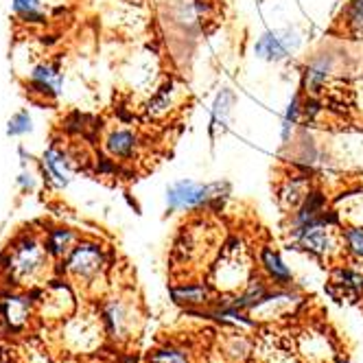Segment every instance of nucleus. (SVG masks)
I'll return each instance as SVG.
<instances>
[{
  "instance_id": "nucleus-1",
  "label": "nucleus",
  "mask_w": 363,
  "mask_h": 363,
  "mask_svg": "<svg viewBox=\"0 0 363 363\" xmlns=\"http://www.w3.org/2000/svg\"><path fill=\"white\" fill-rule=\"evenodd\" d=\"M48 263V254L44 243L35 237H20L5 254H0V269L7 274L13 284H29L35 280Z\"/></svg>"
},
{
  "instance_id": "nucleus-2",
  "label": "nucleus",
  "mask_w": 363,
  "mask_h": 363,
  "mask_svg": "<svg viewBox=\"0 0 363 363\" xmlns=\"http://www.w3.org/2000/svg\"><path fill=\"white\" fill-rule=\"evenodd\" d=\"M230 195L228 182H213L199 184L193 179H177L167 189V208L175 211H195V208H219L221 201Z\"/></svg>"
},
{
  "instance_id": "nucleus-3",
  "label": "nucleus",
  "mask_w": 363,
  "mask_h": 363,
  "mask_svg": "<svg viewBox=\"0 0 363 363\" xmlns=\"http://www.w3.org/2000/svg\"><path fill=\"white\" fill-rule=\"evenodd\" d=\"M103 267H106V254H103V247L99 243L92 241L77 243L64 261V272L82 280L96 278L103 272Z\"/></svg>"
},
{
  "instance_id": "nucleus-4",
  "label": "nucleus",
  "mask_w": 363,
  "mask_h": 363,
  "mask_svg": "<svg viewBox=\"0 0 363 363\" xmlns=\"http://www.w3.org/2000/svg\"><path fill=\"white\" fill-rule=\"evenodd\" d=\"M300 46V35L294 29H276V31H265L254 44L256 57L265 62H282L287 60L291 53H296Z\"/></svg>"
},
{
  "instance_id": "nucleus-5",
  "label": "nucleus",
  "mask_w": 363,
  "mask_h": 363,
  "mask_svg": "<svg viewBox=\"0 0 363 363\" xmlns=\"http://www.w3.org/2000/svg\"><path fill=\"white\" fill-rule=\"evenodd\" d=\"M64 88V72L60 64L44 62L33 66L29 72V90L33 94H40L42 99H57Z\"/></svg>"
},
{
  "instance_id": "nucleus-6",
  "label": "nucleus",
  "mask_w": 363,
  "mask_h": 363,
  "mask_svg": "<svg viewBox=\"0 0 363 363\" xmlns=\"http://www.w3.org/2000/svg\"><path fill=\"white\" fill-rule=\"evenodd\" d=\"M40 169L44 173V179L53 182L57 189H66L72 179V167H70V155L60 149L57 145H50L42 160H40Z\"/></svg>"
},
{
  "instance_id": "nucleus-7",
  "label": "nucleus",
  "mask_w": 363,
  "mask_h": 363,
  "mask_svg": "<svg viewBox=\"0 0 363 363\" xmlns=\"http://www.w3.org/2000/svg\"><path fill=\"white\" fill-rule=\"evenodd\" d=\"M31 313V298L20 294H5L0 296V320L11 330H20L29 320Z\"/></svg>"
},
{
  "instance_id": "nucleus-8",
  "label": "nucleus",
  "mask_w": 363,
  "mask_h": 363,
  "mask_svg": "<svg viewBox=\"0 0 363 363\" xmlns=\"http://www.w3.org/2000/svg\"><path fill=\"white\" fill-rule=\"evenodd\" d=\"M140 149V138L132 129H114V132L108 134L106 138V151L110 158L121 160V162H129L138 155Z\"/></svg>"
},
{
  "instance_id": "nucleus-9",
  "label": "nucleus",
  "mask_w": 363,
  "mask_h": 363,
  "mask_svg": "<svg viewBox=\"0 0 363 363\" xmlns=\"http://www.w3.org/2000/svg\"><path fill=\"white\" fill-rule=\"evenodd\" d=\"M313 189V177H308V173L304 175H291L280 184L278 189V201L282 208L287 211H296L298 206L304 201L306 193Z\"/></svg>"
},
{
  "instance_id": "nucleus-10",
  "label": "nucleus",
  "mask_w": 363,
  "mask_h": 363,
  "mask_svg": "<svg viewBox=\"0 0 363 363\" xmlns=\"http://www.w3.org/2000/svg\"><path fill=\"white\" fill-rule=\"evenodd\" d=\"M333 68H335V60L328 53H322V55L311 60L304 68V90H306V94L318 96L322 92V88L326 86V79L330 77Z\"/></svg>"
},
{
  "instance_id": "nucleus-11",
  "label": "nucleus",
  "mask_w": 363,
  "mask_h": 363,
  "mask_svg": "<svg viewBox=\"0 0 363 363\" xmlns=\"http://www.w3.org/2000/svg\"><path fill=\"white\" fill-rule=\"evenodd\" d=\"M232 110H235V92L230 88H223L215 101H213V110H211V134H219L225 132L228 121L232 116Z\"/></svg>"
},
{
  "instance_id": "nucleus-12",
  "label": "nucleus",
  "mask_w": 363,
  "mask_h": 363,
  "mask_svg": "<svg viewBox=\"0 0 363 363\" xmlns=\"http://www.w3.org/2000/svg\"><path fill=\"white\" fill-rule=\"evenodd\" d=\"M258 258H261V265H263L265 274H267L276 284H287V282H291V278H294L291 269H289L287 265H284L282 256H280L274 247L263 245V247H261V254H258Z\"/></svg>"
},
{
  "instance_id": "nucleus-13",
  "label": "nucleus",
  "mask_w": 363,
  "mask_h": 363,
  "mask_svg": "<svg viewBox=\"0 0 363 363\" xmlns=\"http://www.w3.org/2000/svg\"><path fill=\"white\" fill-rule=\"evenodd\" d=\"M77 235L68 228H53L46 232L44 237V250L50 258H62L68 256V252L74 247Z\"/></svg>"
},
{
  "instance_id": "nucleus-14",
  "label": "nucleus",
  "mask_w": 363,
  "mask_h": 363,
  "mask_svg": "<svg viewBox=\"0 0 363 363\" xmlns=\"http://www.w3.org/2000/svg\"><path fill=\"white\" fill-rule=\"evenodd\" d=\"M11 11L27 24H46V7L42 0H11Z\"/></svg>"
},
{
  "instance_id": "nucleus-15",
  "label": "nucleus",
  "mask_w": 363,
  "mask_h": 363,
  "mask_svg": "<svg viewBox=\"0 0 363 363\" xmlns=\"http://www.w3.org/2000/svg\"><path fill=\"white\" fill-rule=\"evenodd\" d=\"M171 296L179 304H203L208 298V287L206 284H182V287H173Z\"/></svg>"
},
{
  "instance_id": "nucleus-16",
  "label": "nucleus",
  "mask_w": 363,
  "mask_h": 363,
  "mask_svg": "<svg viewBox=\"0 0 363 363\" xmlns=\"http://www.w3.org/2000/svg\"><path fill=\"white\" fill-rule=\"evenodd\" d=\"M300 118H302V99H300V94H296V96L291 99V103H289L287 112H284V118H282V129H280V138H282V143H289V140H291L294 129L298 127Z\"/></svg>"
},
{
  "instance_id": "nucleus-17",
  "label": "nucleus",
  "mask_w": 363,
  "mask_h": 363,
  "mask_svg": "<svg viewBox=\"0 0 363 363\" xmlns=\"http://www.w3.org/2000/svg\"><path fill=\"white\" fill-rule=\"evenodd\" d=\"M267 296V289H265V284L261 280H252L247 284V289L232 302V306H237V308H256L258 304L263 302V298Z\"/></svg>"
},
{
  "instance_id": "nucleus-18",
  "label": "nucleus",
  "mask_w": 363,
  "mask_h": 363,
  "mask_svg": "<svg viewBox=\"0 0 363 363\" xmlns=\"http://www.w3.org/2000/svg\"><path fill=\"white\" fill-rule=\"evenodd\" d=\"M33 116L29 114V110H20L16 112L9 121H7V136L9 138H20L33 132Z\"/></svg>"
},
{
  "instance_id": "nucleus-19",
  "label": "nucleus",
  "mask_w": 363,
  "mask_h": 363,
  "mask_svg": "<svg viewBox=\"0 0 363 363\" xmlns=\"http://www.w3.org/2000/svg\"><path fill=\"white\" fill-rule=\"evenodd\" d=\"M344 22L350 35L363 38V0H350L344 11Z\"/></svg>"
},
{
  "instance_id": "nucleus-20",
  "label": "nucleus",
  "mask_w": 363,
  "mask_h": 363,
  "mask_svg": "<svg viewBox=\"0 0 363 363\" xmlns=\"http://www.w3.org/2000/svg\"><path fill=\"white\" fill-rule=\"evenodd\" d=\"M171 96H173V84H164L147 103V114L149 116H162L171 106Z\"/></svg>"
},
{
  "instance_id": "nucleus-21",
  "label": "nucleus",
  "mask_w": 363,
  "mask_h": 363,
  "mask_svg": "<svg viewBox=\"0 0 363 363\" xmlns=\"http://www.w3.org/2000/svg\"><path fill=\"white\" fill-rule=\"evenodd\" d=\"M342 241L352 256L363 258V228L348 225L346 230H342Z\"/></svg>"
},
{
  "instance_id": "nucleus-22",
  "label": "nucleus",
  "mask_w": 363,
  "mask_h": 363,
  "mask_svg": "<svg viewBox=\"0 0 363 363\" xmlns=\"http://www.w3.org/2000/svg\"><path fill=\"white\" fill-rule=\"evenodd\" d=\"M103 322H106L108 330L116 337V333H121L123 326V308L118 302H108L103 306Z\"/></svg>"
},
{
  "instance_id": "nucleus-23",
  "label": "nucleus",
  "mask_w": 363,
  "mask_h": 363,
  "mask_svg": "<svg viewBox=\"0 0 363 363\" xmlns=\"http://www.w3.org/2000/svg\"><path fill=\"white\" fill-rule=\"evenodd\" d=\"M335 282L342 284L344 289H352V291H363V276L350 269H337L335 272Z\"/></svg>"
},
{
  "instance_id": "nucleus-24",
  "label": "nucleus",
  "mask_w": 363,
  "mask_h": 363,
  "mask_svg": "<svg viewBox=\"0 0 363 363\" xmlns=\"http://www.w3.org/2000/svg\"><path fill=\"white\" fill-rule=\"evenodd\" d=\"M151 363H189V357L182 352V350H173V348H167V350H160L155 352Z\"/></svg>"
},
{
  "instance_id": "nucleus-25",
  "label": "nucleus",
  "mask_w": 363,
  "mask_h": 363,
  "mask_svg": "<svg viewBox=\"0 0 363 363\" xmlns=\"http://www.w3.org/2000/svg\"><path fill=\"white\" fill-rule=\"evenodd\" d=\"M16 184H18V189L22 191V193H29V191H33L35 189V177L24 169V171H20V175L16 177Z\"/></svg>"
},
{
  "instance_id": "nucleus-26",
  "label": "nucleus",
  "mask_w": 363,
  "mask_h": 363,
  "mask_svg": "<svg viewBox=\"0 0 363 363\" xmlns=\"http://www.w3.org/2000/svg\"><path fill=\"white\" fill-rule=\"evenodd\" d=\"M96 171L101 175H116L121 171V167L110 158H96Z\"/></svg>"
},
{
  "instance_id": "nucleus-27",
  "label": "nucleus",
  "mask_w": 363,
  "mask_h": 363,
  "mask_svg": "<svg viewBox=\"0 0 363 363\" xmlns=\"http://www.w3.org/2000/svg\"><path fill=\"white\" fill-rule=\"evenodd\" d=\"M337 363H350L348 359H340V361H337Z\"/></svg>"
}]
</instances>
